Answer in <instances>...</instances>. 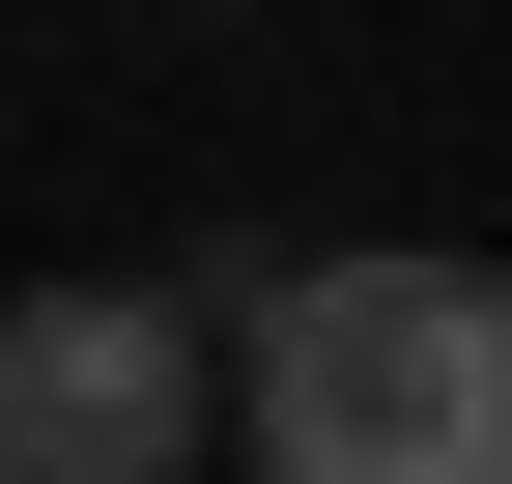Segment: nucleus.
I'll list each match as a JSON object with an SVG mask.
<instances>
[{"mask_svg":"<svg viewBox=\"0 0 512 484\" xmlns=\"http://www.w3.org/2000/svg\"><path fill=\"white\" fill-rule=\"evenodd\" d=\"M285 285H313V228H200V257H171V314H200V342H256Z\"/></svg>","mask_w":512,"mask_h":484,"instance_id":"obj_3","label":"nucleus"},{"mask_svg":"<svg viewBox=\"0 0 512 484\" xmlns=\"http://www.w3.org/2000/svg\"><path fill=\"white\" fill-rule=\"evenodd\" d=\"M200 29H228V0H200Z\"/></svg>","mask_w":512,"mask_h":484,"instance_id":"obj_4","label":"nucleus"},{"mask_svg":"<svg viewBox=\"0 0 512 484\" xmlns=\"http://www.w3.org/2000/svg\"><path fill=\"white\" fill-rule=\"evenodd\" d=\"M0 484H200V314L171 285H29L0 314Z\"/></svg>","mask_w":512,"mask_h":484,"instance_id":"obj_2","label":"nucleus"},{"mask_svg":"<svg viewBox=\"0 0 512 484\" xmlns=\"http://www.w3.org/2000/svg\"><path fill=\"white\" fill-rule=\"evenodd\" d=\"M256 484H512V257H313L228 342Z\"/></svg>","mask_w":512,"mask_h":484,"instance_id":"obj_1","label":"nucleus"}]
</instances>
